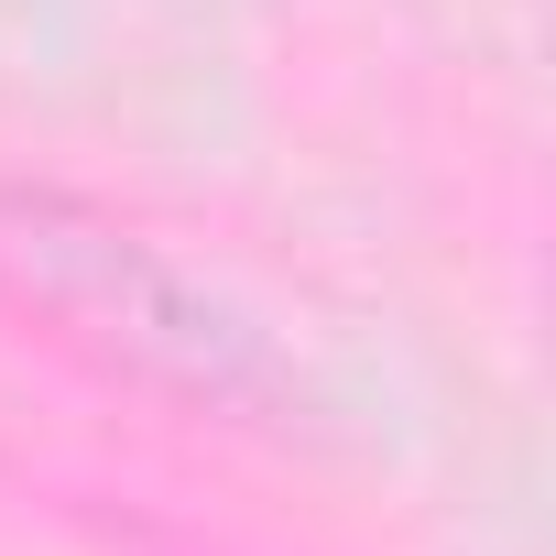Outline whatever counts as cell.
<instances>
[{"instance_id":"cell-1","label":"cell","mask_w":556,"mask_h":556,"mask_svg":"<svg viewBox=\"0 0 556 556\" xmlns=\"http://www.w3.org/2000/svg\"><path fill=\"white\" fill-rule=\"evenodd\" d=\"M0 285L23 306H45L55 328H77L99 361L218 404V415H285L295 371L229 295H207L197 273H175L153 240H131L121 218L77 207V197H34L0 186Z\"/></svg>"}]
</instances>
